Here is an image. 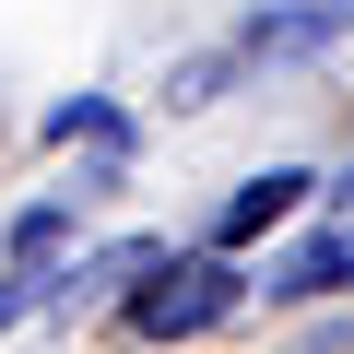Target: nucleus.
<instances>
[{"mask_svg":"<svg viewBox=\"0 0 354 354\" xmlns=\"http://www.w3.org/2000/svg\"><path fill=\"white\" fill-rule=\"evenodd\" d=\"M342 201H354V177H342Z\"/></svg>","mask_w":354,"mask_h":354,"instance_id":"6","label":"nucleus"},{"mask_svg":"<svg viewBox=\"0 0 354 354\" xmlns=\"http://www.w3.org/2000/svg\"><path fill=\"white\" fill-rule=\"evenodd\" d=\"M59 236H71V213H24V225H12V260H24V272H36V260H48V248H59Z\"/></svg>","mask_w":354,"mask_h":354,"instance_id":"4","label":"nucleus"},{"mask_svg":"<svg viewBox=\"0 0 354 354\" xmlns=\"http://www.w3.org/2000/svg\"><path fill=\"white\" fill-rule=\"evenodd\" d=\"M307 189H319V177H295V165H272V177H248V189L225 201V248H248V236H272V225H283V213H295Z\"/></svg>","mask_w":354,"mask_h":354,"instance_id":"3","label":"nucleus"},{"mask_svg":"<svg viewBox=\"0 0 354 354\" xmlns=\"http://www.w3.org/2000/svg\"><path fill=\"white\" fill-rule=\"evenodd\" d=\"M272 295H354V213H342V225H319V236L272 272Z\"/></svg>","mask_w":354,"mask_h":354,"instance_id":"2","label":"nucleus"},{"mask_svg":"<svg viewBox=\"0 0 354 354\" xmlns=\"http://www.w3.org/2000/svg\"><path fill=\"white\" fill-rule=\"evenodd\" d=\"M236 295H248V283H236L225 260H189V272H165V283H142V295H130V319L177 342V330H213V319H225Z\"/></svg>","mask_w":354,"mask_h":354,"instance_id":"1","label":"nucleus"},{"mask_svg":"<svg viewBox=\"0 0 354 354\" xmlns=\"http://www.w3.org/2000/svg\"><path fill=\"white\" fill-rule=\"evenodd\" d=\"M24 295H36V283H0V319H12V307H24Z\"/></svg>","mask_w":354,"mask_h":354,"instance_id":"5","label":"nucleus"}]
</instances>
